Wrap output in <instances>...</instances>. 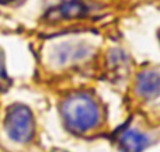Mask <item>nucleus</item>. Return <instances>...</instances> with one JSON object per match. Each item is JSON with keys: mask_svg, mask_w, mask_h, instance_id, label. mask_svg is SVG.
<instances>
[{"mask_svg": "<svg viewBox=\"0 0 160 152\" xmlns=\"http://www.w3.org/2000/svg\"><path fill=\"white\" fill-rule=\"evenodd\" d=\"M4 76V71H3V62H2V59H0V79Z\"/></svg>", "mask_w": 160, "mask_h": 152, "instance_id": "4", "label": "nucleus"}, {"mask_svg": "<svg viewBox=\"0 0 160 152\" xmlns=\"http://www.w3.org/2000/svg\"><path fill=\"white\" fill-rule=\"evenodd\" d=\"M122 144H124V148L127 151H132V152H138L141 151L142 148L145 147V139L142 138L141 135H138V134H127V135L122 138Z\"/></svg>", "mask_w": 160, "mask_h": 152, "instance_id": "3", "label": "nucleus"}, {"mask_svg": "<svg viewBox=\"0 0 160 152\" xmlns=\"http://www.w3.org/2000/svg\"><path fill=\"white\" fill-rule=\"evenodd\" d=\"M66 118L69 120V124L73 125L75 128L84 130V128H88L96 121L94 108L91 106V103L83 102V100L70 102L68 104Z\"/></svg>", "mask_w": 160, "mask_h": 152, "instance_id": "2", "label": "nucleus"}, {"mask_svg": "<svg viewBox=\"0 0 160 152\" xmlns=\"http://www.w3.org/2000/svg\"><path fill=\"white\" fill-rule=\"evenodd\" d=\"M8 134L17 141H27L32 134V118L28 108L22 106H14L8 111L7 117Z\"/></svg>", "mask_w": 160, "mask_h": 152, "instance_id": "1", "label": "nucleus"}]
</instances>
